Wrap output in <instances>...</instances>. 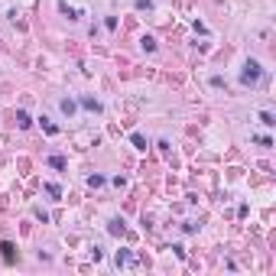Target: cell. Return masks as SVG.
Segmentation results:
<instances>
[{
    "label": "cell",
    "instance_id": "cell-1",
    "mask_svg": "<svg viewBox=\"0 0 276 276\" xmlns=\"http://www.w3.org/2000/svg\"><path fill=\"white\" fill-rule=\"evenodd\" d=\"M257 78H260V65H257V62H247V72H244V82H257Z\"/></svg>",
    "mask_w": 276,
    "mask_h": 276
}]
</instances>
